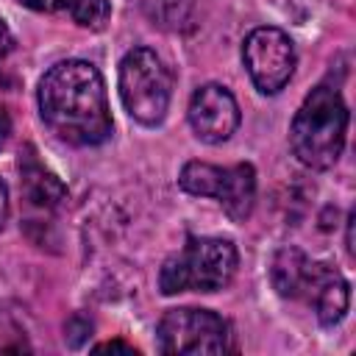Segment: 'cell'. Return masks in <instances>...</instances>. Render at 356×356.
I'll use <instances>...</instances> for the list:
<instances>
[{
    "label": "cell",
    "mask_w": 356,
    "mask_h": 356,
    "mask_svg": "<svg viewBox=\"0 0 356 356\" xmlns=\"http://www.w3.org/2000/svg\"><path fill=\"white\" fill-rule=\"evenodd\" d=\"M70 14L81 28L100 31L111 17V6H108V0H72Z\"/></svg>",
    "instance_id": "4fadbf2b"
},
{
    "label": "cell",
    "mask_w": 356,
    "mask_h": 356,
    "mask_svg": "<svg viewBox=\"0 0 356 356\" xmlns=\"http://www.w3.org/2000/svg\"><path fill=\"white\" fill-rule=\"evenodd\" d=\"M303 295L314 303L317 320H320L323 325L339 323V320L345 317V312H348V303H350L348 281H345L334 267L320 264V261H312V270H309Z\"/></svg>",
    "instance_id": "ba28073f"
},
{
    "label": "cell",
    "mask_w": 356,
    "mask_h": 356,
    "mask_svg": "<svg viewBox=\"0 0 356 356\" xmlns=\"http://www.w3.org/2000/svg\"><path fill=\"white\" fill-rule=\"evenodd\" d=\"M159 348L164 353H222L228 350V323L209 309H172L161 317Z\"/></svg>",
    "instance_id": "5b68a950"
},
{
    "label": "cell",
    "mask_w": 356,
    "mask_h": 356,
    "mask_svg": "<svg viewBox=\"0 0 356 356\" xmlns=\"http://www.w3.org/2000/svg\"><path fill=\"white\" fill-rule=\"evenodd\" d=\"M189 125L195 136L209 145L225 142L239 125V106L234 95L220 83L200 86L189 100Z\"/></svg>",
    "instance_id": "52a82bcc"
},
{
    "label": "cell",
    "mask_w": 356,
    "mask_h": 356,
    "mask_svg": "<svg viewBox=\"0 0 356 356\" xmlns=\"http://www.w3.org/2000/svg\"><path fill=\"white\" fill-rule=\"evenodd\" d=\"M8 134H11V117H8L6 106L0 103V147L8 142Z\"/></svg>",
    "instance_id": "2e32d148"
},
{
    "label": "cell",
    "mask_w": 356,
    "mask_h": 356,
    "mask_svg": "<svg viewBox=\"0 0 356 356\" xmlns=\"http://www.w3.org/2000/svg\"><path fill=\"white\" fill-rule=\"evenodd\" d=\"M236 273V248L217 236H189L184 250L170 256L161 267L159 286L164 295L175 292H217L231 284Z\"/></svg>",
    "instance_id": "3957f363"
},
{
    "label": "cell",
    "mask_w": 356,
    "mask_h": 356,
    "mask_svg": "<svg viewBox=\"0 0 356 356\" xmlns=\"http://www.w3.org/2000/svg\"><path fill=\"white\" fill-rule=\"evenodd\" d=\"M309 270H312V261L295 250V248H286L275 256L273 261V284L281 295L286 298H298L303 295V286H306V278H309Z\"/></svg>",
    "instance_id": "30bf717a"
},
{
    "label": "cell",
    "mask_w": 356,
    "mask_h": 356,
    "mask_svg": "<svg viewBox=\"0 0 356 356\" xmlns=\"http://www.w3.org/2000/svg\"><path fill=\"white\" fill-rule=\"evenodd\" d=\"M222 170L225 167H214V164H206V161H189V164H184L178 184L189 195L214 197L217 195V186H220V178H222Z\"/></svg>",
    "instance_id": "7c38bea8"
},
{
    "label": "cell",
    "mask_w": 356,
    "mask_h": 356,
    "mask_svg": "<svg viewBox=\"0 0 356 356\" xmlns=\"http://www.w3.org/2000/svg\"><path fill=\"white\" fill-rule=\"evenodd\" d=\"M19 170H22V181H25V189L33 203L50 206L64 197V186L58 184V178L53 172H47L31 153L25 159H19Z\"/></svg>",
    "instance_id": "8fae6325"
},
{
    "label": "cell",
    "mask_w": 356,
    "mask_h": 356,
    "mask_svg": "<svg viewBox=\"0 0 356 356\" xmlns=\"http://www.w3.org/2000/svg\"><path fill=\"white\" fill-rule=\"evenodd\" d=\"M97 350H125V353H131L134 348L131 345H122V342H103V345H97Z\"/></svg>",
    "instance_id": "ac0fdd59"
},
{
    "label": "cell",
    "mask_w": 356,
    "mask_h": 356,
    "mask_svg": "<svg viewBox=\"0 0 356 356\" xmlns=\"http://www.w3.org/2000/svg\"><path fill=\"white\" fill-rule=\"evenodd\" d=\"M242 58L250 81L259 92H281L295 72V47L292 39L278 28H256L242 44Z\"/></svg>",
    "instance_id": "8992f818"
},
{
    "label": "cell",
    "mask_w": 356,
    "mask_h": 356,
    "mask_svg": "<svg viewBox=\"0 0 356 356\" xmlns=\"http://www.w3.org/2000/svg\"><path fill=\"white\" fill-rule=\"evenodd\" d=\"M28 8H33V11H56V8H64V6H70L72 0H22Z\"/></svg>",
    "instance_id": "9a60e30c"
},
{
    "label": "cell",
    "mask_w": 356,
    "mask_h": 356,
    "mask_svg": "<svg viewBox=\"0 0 356 356\" xmlns=\"http://www.w3.org/2000/svg\"><path fill=\"white\" fill-rule=\"evenodd\" d=\"M6 217H8V189H6V184L0 181V228H3Z\"/></svg>",
    "instance_id": "e0dca14e"
},
{
    "label": "cell",
    "mask_w": 356,
    "mask_h": 356,
    "mask_svg": "<svg viewBox=\"0 0 356 356\" xmlns=\"http://www.w3.org/2000/svg\"><path fill=\"white\" fill-rule=\"evenodd\" d=\"M172 81L164 61L150 47H134L120 64V97L125 111L142 125H159L170 106Z\"/></svg>",
    "instance_id": "277c9868"
},
{
    "label": "cell",
    "mask_w": 356,
    "mask_h": 356,
    "mask_svg": "<svg viewBox=\"0 0 356 356\" xmlns=\"http://www.w3.org/2000/svg\"><path fill=\"white\" fill-rule=\"evenodd\" d=\"M214 197L220 200V206L225 209V214L231 220L242 222L250 214L253 200H256V172H253V167L250 164L225 167Z\"/></svg>",
    "instance_id": "9c48e42d"
},
{
    "label": "cell",
    "mask_w": 356,
    "mask_h": 356,
    "mask_svg": "<svg viewBox=\"0 0 356 356\" xmlns=\"http://www.w3.org/2000/svg\"><path fill=\"white\" fill-rule=\"evenodd\" d=\"M11 53H14V36H11L8 28L0 22V83H3V78H6V64H8Z\"/></svg>",
    "instance_id": "5bb4252c"
},
{
    "label": "cell",
    "mask_w": 356,
    "mask_h": 356,
    "mask_svg": "<svg viewBox=\"0 0 356 356\" xmlns=\"http://www.w3.org/2000/svg\"><path fill=\"white\" fill-rule=\"evenodd\" d=\"M345 131H348V108L339 92L331 86H317L312 89V95H306L303 106L298 108L289 128V142L295 156L306 167L325 170L339 159L345 145Z\"/></svg>",
    "instance_id": "7a4b0ae2"
},
{
    "label": "cell",
    "mask_w": 356,
    "mask_h": 356,
    "mask_svg": "<svg viewBox=\"0 0 356 356\" xmlns=\"http://www.w3.org/2000/svg\"><path fill=\"white\" fill-rule=\"evenodd\" d=\"M39 111L44 125L70 145H100L111 136L106 83L97 67L67 58L50 67L39 83Z\"/></svg>",
    "instance_id": "6da1fadb"
}]
</instances>
